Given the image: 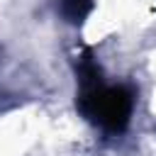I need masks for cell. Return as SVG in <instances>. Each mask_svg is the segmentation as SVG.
Here are the masks:
<instances>
[{
	"mask_svg": "<svg viewBox=\"0 0 156 156\" xmlns=\"http://www.w3.org/2000/svg\"><path fill=\"white\" fill-rule=\"evenodd\" d=\"M78 73L80 93L76 105L85 115V119L107 132H124L134 110V93L127 85H105L90 51H85V56L80 58Z\"/></svg>",
	"mask_w": 156,
	"mask_h": 156,
	"instance_id": "6da1fadb",
	"label": "cell"
},
{
	"mask_svg": "<svg viewBox=\"0 0 156 156\" xmlns=\"http://www.w3.org/2000/svg\"><path fill=\"white\" fill-rule=\"evenodd\" d=\"M58 15L66 20V22H71V24H80L88 15H90V10H93V0H58Z\"/></svg>",
	"mask_w": 156,
	"mask_h": 156,
	"instance_id": "7a4b0ae2",
	"label": "cell"
}]
</instances>
